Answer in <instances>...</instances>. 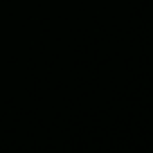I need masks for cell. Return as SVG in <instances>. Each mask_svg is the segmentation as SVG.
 I'll return each mask as SVG.
<instances>
[]
</instances>
